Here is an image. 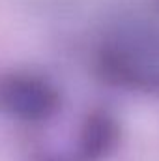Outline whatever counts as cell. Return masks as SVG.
Listing matches in <instances>:
<instances>
[{
  "mask_svg": "<svg viewBox=\"0 0 159 161\" xmlns=\"http://www.w3.org/2000/svg\"><path fill=\"white\" fill-rule=\"evenodd\" d=\"M96 66L111 84L159 96V25H118L99 45Z\"/></svg>",
  "mask_w": 159,
  "mask_h": 161,
  "instance_id": "1",
  "label": "cell"
},
{
  "mask_svg": "<svg viewBox=\"0 0 159 161\" xmlns=\"http://www.w3.org/2000/svg\"><path fill=\"white\" fill-rule=\"evenodd\" d=\"M122 127L114 114L92 111L82 120L77 137V159L101 161L111 156L120 144Z\"/></svg>",
  "mask_w": 159,
  "mask_h": 161,
  "instance_id": "3",
  "label": "cell"
},
{
  "mask_svg": "<svg viewBox=\"0 0 159 161\" xmlns=\"http://www.w3.org/2000/svg\"><path fill=\"white\" fill-rule=\"evenodd\" d=\"M62 96L45 75L26 69L0 73V113L25 124H41L60 111Z\"/></svg>",
  "mask_w": 159,
  "mask_h": 161,
  "instance_id": "2",
  "label": "cell"
},
{
  "mask_svg": "<svg viewBox=\"0 0 159 161\" xmlns=\"http://www.w3.org/2000/svg\"><path fill=\"white\" fill-rule=\"evenodd\" d=\"M36 161H79L77 158H64L60 154H43Z\"/></svg>",
  "mask_w": 159,
  "mask_h": 161,
  "instance_id": "4",
  "label": "cell"
}]
</instances>
